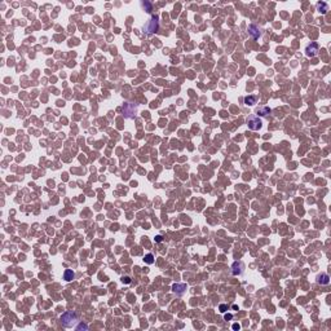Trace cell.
I'll return each instance as SVG.
<instances>
[{
  "instance_id": "1",
  "label": "cell",
  "mask_w": 331,
  "mask_h": 331,
  "mask_svg": "<svg viewBox=\"0 0 331 331\" xmlns=\"http://www.w3.org/2000/svg\"><path fill=\"white\" fill-rule=\"evenodd\" d=\"M60 322H61L62 326H65V327H75L76 324H78V314L74 312V310L65 312L60 317Z\"/></svg>"
},
{
  "instance_id": "2",
  "label": "cell",
  "mask_w": 331,
  "mask_h": 331,
  "mask_svg": "<svg viewBox=\"0 0 331 331\" xmlns=\"http://www.w3.org/2000/svg\"><path fill=\"white\" fill-rule=\"evenodd\" d=\"M158 27H159L158 17H151L149 21L144 25V31H145L146 34H154L158 31Z\"/></svg>"
},
{
  "instance_id": "3",
  "label": "cell",
  "mask_w": 331,
  "mask_h": 331,
  "mask_svg": "<svg viewBox=\"0 0 331 331\" xmlns=\"http://www.w3.org/2000/svg\"><path fill=\"white\" fill-rule=\"evenodd\" d=\"M246 123H247L248 128H250V130H252V131H258V130H260V128H261V126H263V120H261V118H259L258 115H251V116H248L247 120H246Z\"/></svg>"
},
{
  "instance_id": "4",
  "label": "cell",
  "mask_w": 331,
  "mask_h": 331,
  "mask_svg": "<svg viewBox=\"0 0 331 331\" xmlns=\"http://www.w3.org/2000/svg\"><path fill=\"white\" fill-rule=\"evenodd\" d=\"M136 110H137L136 105L130 104V102L124 104V106H123V113L127 118H133V116L136 115Z\"/></svg>"
},
{
  "instance_id": "5",
  "label": "cell",
  "mask_w": 331,
  "mask_h": 331,
  "mask_svg": "<svg viewBox=\"0 0 331 331\" xmlns=\"http://www.w3.org/2000/svg\"><path fill=\"white\" fill-rule=\"evenodd\" d=\"M318 50H320V45H318L317 43H310L305 48V54L308 57H314L318 54Z\"/></svg>"
},
{
  "instance_id": "6",
  "label": "cell",
  "mask_w": 331,
  "mask_h": 331,
  "mask_svg": "<svg viewBox=\"0 0 331 331\" xmlns=\"http://www.w3.org/2000/svg\"><path fill=\"white\" fill-rule=\"evenodd\" d=\"M243 269H244L243 263L235 261L234 264H233V267H232V273H233V275H242L243 274Z\"/></svg>"
},
{
  "instance_id": "7",
  "label": "cell",
  "mask_w": 331,
  "mask_h": 331,
  "mask_svg": "<svg viewBox=\"0 0 331 331\" xmlns=\"http://www.w3.org/2000/svg\"><path fill=\"white\" fill-rule=\"evenodd\" d=\"M172 290H173V292H176L177 295H182L186 290V285L185 283H175L172 286Z\"/></svg>"
},
{
  "instance_id": "8",
  "label": "cell",
  "mask_w": 331,
  "mask_h": 331,
  "mask_svg": "<svg viewBox=\"0 0 331 331\" xmlns=\"http://www.w3.org/2000/svg\"><path fill=\"white\" fill-rule=\"evenodd\" d=\"M248 33H250V35L254 39H259L260 38V30L259 27L256 25H250L248 26Z\"/></svg>"
},
{
  "instance_id": "9",
  "label": "cell",
  "mask_w": 331,
  "mask_h": 331,
  "mask_svg": "<svg viewBox=\"0 0 331 331\" xmlns=\"http://www.w3.org/2000/svg\"><path fill=\"white\" fill-rule=\"evenodd\" d=\"M317 282L320 283V285H329L330 283V275L326 274V273H322L321 275L317 277Z\"/></svg>"
},
{
  "instance_id": "10",
  "label": "cell",
  "mask_w": 331,
  "mask_h": 331,
  "mask_svg": "<svg viewBox=\"0 0 331 331\" xmlns=\"http://www.w3.org/2000/svg\"><path fill=\"white\" fill-rule=\"evenodd\" d=\"M64 278H65V281H67V282L73 281V279L75 278V273H74V270L73 269H66L65 273H64Z\"/></svg>"
},
{
  "instance_id": "11",
  "label": "cell",
  "mask_w": 331,
  "mask_h": 331,
  "mask_svg": "<svg viewBox=\"0 0 331 331\" xmlns=\"http://www.w3.org/2000/svg\"><path fill=\"white\" fill-rule=\"evenodd\" d=\"M256 101H258V97H256V96H246V97H244V104H246L247 106H252V105H255Z\"/></svg>"
},
{
  "instance_id": "12",
  "label": "cell",
  "mask_w": 331,
  "mask_h": 331,
  "mask_svg": "<svg viewBox=\"0 0 331 331\" xmlns=\"http://www.w3.org/2000/svg\"><path fill=\"white\" fill-rule=\"evenodd\" d=\"M141 4H142V7H144V9H145L147 13H150V12L153 10V5H151L150 1H142Z\"/></svg>"
},
{
  "instance_id": "13",
  "label": "cell",
  "mask_w": 331,
  "mask_h": 331,
  "mask_svg": "<svg viewBox=\"0 0 331 331\" xmlns=\"http://www.w3.org/2000/svg\"><path fill=\"white\" fill-rule=\"evenodd\" d=\"M144 261H145L146 264H153V263H154V256H153V254H147V255H145V258H144Z\"/></svg>"
},
{
  "instance_id": "14",
  "label": "cell",
  "mask_w": 331,
  "mask_h": 331,
  "mask_svg": "<svg viewBox=\"0 0 331 331\" xmlns=\"http://www.w3.org/2000/svg\"><path fill=\"white\" fill-rule=\"evenodd\" d=\"M269 113H270V109H269V107H261V109H259V110H258V114L263 115V116L268 115Z\"/></svg>"
},
{
  "instance_id": "15",
  "label": "cell",
  "mask_w": 331,
  "mask_h": 331,
  "mask_svg": "<svg viewBox=\"0 0 331 331\" xmlns=\"http://www.w3.org/2000/svg\"><path fill=\"white\" fill-rule=\"evenodd\" d=\"M317 7H318V9H321V8H322V10H321L322 13H326V12L329 10V5L326 3H318Z\"/></svg>"
},
{
  "instance_id": "16",
  "label": "cell",
  "mask_w": 331,
  "mask_h": 331,
  "mask_svg": "<svg viewBox=\"0 0 331 331\" xmlns=\"http://www.w3.org/2000/svg\"><path fill=\"white\" fill-rule=\"evenodd\" d=\"M75 330H88V325L85 324H79L75 326Z\"/></svg>"
},
{
  "instance_id": "17",
  "label": "cell",
  "mask_w": 331,
  "mask_h": 331,
  "mask_svg": "<svg viewBox=\"0 0 331 331\" xmlns=\"http://www.w3.org/2000/svg\"><path fill=\"white\" fill-rule=\"evenodd\" d=\"M219 309H220V312H221V313H225V312L228 310V305H225V304H220Z\"/></svg>"
},
{
  "instance_id": "18",
  "label": "cell",
  "mask_w": 331,
  "mask_h": 331,
  "mask_svg": "<svg viewBox=\"0 0 331 331\" xmlns=\"http://www.w3.org/2000/svg\"><path fill=\"white\" fill-rule=\"evenodd\" d=\"M122 281H123V283H130V282H131V278H130V277H123Z\"/></svg>"
},
{
  "instance_id": "19",
  "label": "cell",
  "mask_w": 331,
  "mask_h": 331,
  "mask_svg": "<svg viewBox=\"0 0 331 331\" xmlns=\"http://www.w3.org/2000/svg\"><path fill=\"white\" fill-rule=\"evenodd\" d=\"M224 318H225V321H229V320H232V318H233V314H225Z\"/></svg>"
},
{
  "instance_id": "20",
  "label": "cell",
  "mask_w": 331,
  "mask_h": 331,
  "mask_svg": "<svg viewBox=\"0 0 331 331\" xmlns=\"http://www.w3.org/2000/svg\"><path fill=\"white\" fill-rule=\"evenodd\" d=\"M155 241H157V242H162V241H163L162 235H157V237H155Z\"/></svg>"
},
{
  "instance_id": "21",
  "label": "cell",
  "mask_w": 331,
  "mask_h": 331,
  "mask_svg": "<svg viewBox=\"0 0 331 331\" xmlns=\"http://www.w3.org/2000/svg\"><path fill=\"white\" fill-rule=\"evenodd\" d=\"M233 329H234V330H239L241 326H239L238 324H234V325H233Z\"/></svg>"
}]
</instances>
